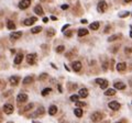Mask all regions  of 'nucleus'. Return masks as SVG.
Returning <instances> with one entry per match:
<instances>
[{
	"instance_id": "f257e3e1",
	"label": "nucleus",
	"mask_w": 132,
	"mask_h": 123,
	"mask_svg": "<svg viewBox=\"0 0 132 123\" xmlns=\"http://www.w3.org/2000/svg\"><path fill=\"white\" fill-rule=\"evenodd\" d=\"M95 81H96V83L98 84L99 87H100L101 89H106V88L108 87V85H109L108 80H106V79H102V78H97Z\"/></svg>"
},
{
	"instance_id": "f03ea898",
	"label": "nucleus",
	"mask_w": 132,
	"mask_h": 123,
	"mask_svg": "<svg viewBox=\"0 0 132 123\" xmlns=\"http://www.w3.org/2000/svg\"><path fill=\"white\" fill-rule=\"evenodd\" d=\"M107 8H108V5H107L106 1L101 0V1H99L98 2V6H97V10H98V12H105L106 10H107Z\"/></svg>"
},
{
	"instance_id": "7ed1b4c3",
	"label": "nucleus",
	"mask_w": 132,
	"mask_h": 123,
	"mask_svg": "<svg viewBox=\"0 0 132 123\" xmlns=\"http://www.w3.org/2000/svg\"><path fill=\"white\" fill-rule=\"evenodd\" d=\"M102 118H103V115L100 113V112H94L90 116V119H91L93 122H99V121H101V119Z\"/></svg>"
},
{
	"instance_id": "20e7f679",
	"label": "nucleus",
	"mask_w": 132,
	"mask_h": 123,
	"mask_svg": "<svg viewBox=\"0 0 132 123\" xmlns=\"http://www.w3.org/2000/svg\"><path fill=\"white\" fill-rule=\"evenodd\" d=\"M25 58H26L28 64L33 65L34 63H35V61H36V54H34V53H32V54H28Z\"/></svg>"
},
{
	"instance_id": "39448f33",
	"label": "nucleus",
	"mask_w": 132,
	"mask_h": 123,
	"mask_svg": "<svg viewBox=\"0 0 132 123\" xmlns=\"http://www.w3.org/2000/svg\"><path fill=\"white\" fill-rule=\"evenodd\" d=\"M13 110H15V108H13V106H12L11 103H6L5 106H3V112L7 114L13 113Z\"/></svg>"
},
{
	"instance_id": "423d86ee",
	"label": "nucleus",
	"mask_w": 132,
	"mask_h": 123,
	"mask_svg": "<svg viewBox=\"0 0 132 123\" xmlns=\"http://www.w3.org/2000/svg\"><path fill=\"white\" fill-rule=\"evenodd\" d=\"M31 5V0H22L19 2V8L21 10H24V9H28Z\"/></svg>"
},
{
	"instance_id": "0eeeda50",
	"label": "nucleus",
	"mask_w": 132,
	"mask_h": 123,
	"mask_svg": "<svg viewBox=\"0 0 132 123\" xmlns=\"http://www.w3.org/2000/svg\"><path fill=\"white\" fill-rule=\"evenodd\" d=\"M38 21V19H36L35 17H32V18H29V19H25L23 21V24L24 25H26V26H30V25H32V24H34L35 22Z\"/></svg>"
},
{
	"instance_id": "6e6552de",
	"label": "nucleus",
	"mask_w": 132,
	"mask_h": 123,
	"mask_svg": "<svg viewBox=\"0 0 132 123\" xmlns=\"http://www.w3.org/2000/svg\"><path fill=\"white\" fill-rule=\"evenodd\" d=\"M108 107L109 108H110L111 110H119L120 109V103H119V102H117V101H111V102H109L108 103Z\"/></svg>"
},
{
	"instance_id": "1a4fd4ad",
	"label": "nucleus",
	"mask_w": 132,
	"mask_h": 123,
	"mask_svg": "<svg viewBox=\"0 0 132 123\" xmlns=\"http://www.w3.org/2000/svg\"><path fill=\"white\" fill-rule=\"evenodd\" d=\"M17 101L19 102V103H23V102H26V101H28V95H25V93H20V95H18Z\"/></svg>"
},
{
	"instance_id": "9d476101",
	"label": "nucleus",
	"mask_w": 132,
	"mask_h": 123,
	"mask_svg": "<svg viewBox=\"0 0 132 123\" xmlns=\"http://www.w3.org/2000/svg\"><path fill=\"white\" fill-rule=\"evenodd\" d=\"M21 36H22V32H20V31H18V32H13V33L10 34V40L11 41H17V40H19Z\"/></svg>"
},
{
	"instance_id": "9b49d317",
	"label": "nucleus",
	"mask_w": 132,
	"mask_h": 123,
	"mask_svg": "<svg viewBox=\"0 0 132 123\" xmlns=\"http://www.w3.org/2000/svg\"><path fill=\"white\" fill-rule=\"evenodd\" d=\"M9 81H10V85L11 86H18V84H19V81H20V77H18V76H12V77H10Z\"/></svg>"
},
{
	"instance_id": "f8f14e48",
	"label": "nucleus",
	"mask_w": 132,
	"mask_h": 123,
	"mask_svg": "<svg viewBox=\"0 0 132 123\" xmlns=\"http://www.w3.org/2000/svg\"><path fill=\"white\" fill-rule=\"evenodd\" d=\"M72 67L74 69V71H79L82 69V63L80 62H74L72 64Z\"/></svg>"
},
{
	"instance_id": "ddd939ff",
	"label": "nucleus",
	"mask_w": 132,
	"mask_h": 123,
	"mask_svg": "<svg viewBox=\"0 0 132 123\" xmlns=\"http://www.w3.org/2000/svg\"><path fill=\"white\" fill-rule=\"evenodd\" d=\"M115 88L116 89H119V90H123L125 89V84H123L122 81H117V83H115Z\"/></svg>"
},
{
	"instance_id": "4468645a",
	"label": "nucleus",
	"mask_w": 132,
	"mask_h": 123,
	"mask_svg": "<svg viewBox=\"0 0 132 123\" xmlns=\"http://www.w3.org/2000/svg\"><path fill=\"white\" fill-rule=\"evenodd\" d=\"M22 59H23V54H22V53H19V54L16 56V58H15V64H16V65L21 64V63H22Z\"/></svg>"
},
{
	"instance_id": "2eb2a0df",
	"label": "nucleus",
	"mask_w": 132,
	"mask_h": 123,
	"mask_svg": "<svg viewBox=\"0 0 132 123\" xmlns=\"http://www.w3.org/2000/svg\"><path fill=\"white\" fill-rule=\"evenodd\" d=\"M44 112H45V110H44V108L43 107H40L38 110H36V112L35 113H33L31 116H39V115H43L44 114Z\"/></svg>"
},
{
	"instance_id": "dca6fc26",
	"label": "nucleus",
	"mask_w": 132,
	"mask_h": 123,
	"mask_svg": "<svg viewBox=\"0 0 132 123\" xmlns=\"http://www.w3.org/2000/svg\"><path fill=\"white\" fill-rule=\"evenodd\" d=\"M78 96L79 97H82V98H86L87 96H88V90H87L86 88H82L78 92Z\"/></svg>"
},
{
	"instance_id": "f3484780",
	"label": "nucleus",
	"mask_w": 132,
	"mask_h": 123,
	"mask_svg": "<svg viewBox=\"0 0 132 123\" xmlns=\"http://www.w3.org/2000/svg\"><path fill=\"white\" fill-rule=\"evenodd\" d=\"M127 68V64L125 63H118L117 64V70L118 71H124Z\"/></svg>"
},
{
	"instance_id": "a211bd4d",
	"label": "nucleus",
	"mask_w": 132,
	"mask_h": 123,
	"mask_svg": "<svg viewBox=\"0 0 132 123\" xmlns=\"http://www.w3.org/2000/svg\"><path fill=\"white\" fill-rule=\"evenodd\" d=\"M56 112H57V107L56 106H51L50 108H48V114L50 115H54V114H56Z\"/></svg>"
},
{
	"instance_id": "6ab92c4d",
	"label": "nucleus",
	"mask_w": 132,
	"mask_h": 123,
	"mask_svg": "<svg viewBox=\"0 0 132 123\" xmlns=\"http://www.w3.org/2000/svg\"><path fill=\"white\" fill-rule=\"evenodd\" d=\"M34 12H35L38 15H43L44 14V11H43V9H42L41 6H36V7L34 8Z\"/></svg>"
},
{
	"instance_id": "aec40b11",
	"label": "nucleus",
	"mask_w": 132,
	"mask_h": 123,
	"mask_svg": "<svg viewBox=\"0 0 132 123\" xmlns=\"http://www.w3.org/2000/svg\"><path fill=\"white\" fill-rule=\"evenodd\" d=\"M32 83H33V77H31V76L25 77V78L23 79V81H22L23 85H29V84H32Z\"/></svg>"
},
{
	"instance_id": "412c9836",
	"label": "nucleus",
	"mask_w": 132,
	"mask_h": 123,
	"mask_svg": "<svg viewBox=\"0 0 132 123\" xmlns=\"http://www.w3.org/2000/svg\"><path fill=\"white\" fill-rule=\"evenodd\" d=\"M74 113L77 118H82L83 116V110L80 109V108H76V109L74 110Z\"/></svg>"
},
{
	"instance_id": "4be33fe9",
	"label": "nucleus",
	"mask_w": 132,
	"mask_h": 123,
	"mask_svg": "<svg viewBox=\"0 0 132 123\" xmlns=\"http://www.w3.org/2000/svg\"><path fill=\"white\" fill-rule=\"evenodd\" d=\"M88 34V30L87 29H79L78 30V36H85Z\"/></svg>"
},
{
	"instance_id": "5701e85b",
	"label": "nucleus",
	"mask_w": 132,
	"mask_h": 123,
	"mask_svg": "<svg viewBox=\"0 0 132 123\" xmlns=\"http://www.w3.org/2000/svg\"><path fill=\"white\" fill-rule=\"evenodd\" d=\"M7 28L9 29V30H15L16 29V24L13 21H11V20H9V21L7 22Z\"/></svg>"
},
{
	"instance_id": "b1692460",
	"label": "nucleus",
	"mask_w": 132,
	"mask_h": 123,
	"mask_svg": "<svg viewBox=\"0 0 132 123\" xmlns=\"http://www.w3.org/2000/svg\"><path fill=\"white\" fill-rule=\"evenodd\" d=\"M41 31H42V28H41V26H35V28H32V29H31V33L38 34V33H40Z\"/></svg>"
},
{
	"instance_id": "393cba45",
	"label": "nucleus",
	"mask_w": 132,
	"mask_h": 123,
	"mask_svg": "<svg viewBox=\"0 0 132 123\" xmlns=\"http://www.w3.org/2000/svg\"><path fill=\"white\" fill-rule=\"evenodd\" d=\"M99 25H100V24H99V22H93V23L90 24V25H89V28L91 29V30H98L99 29Z\"/></svg>"
},
{
	"instance_id": "a878e982",
	"label": "nucleus",
	"mask_w": 132,
	"mask_h": 123,
	"mask_svg": "<svg viewBox=\"0 0 132 123\" xmlns=\"http://www.w3.org/2000/svg\"><path fill=\"white\" fill-rule=\"evenodd\" d=\"M105 95L106 96H113V95H116V89H107L105 91Z\"/></svg>"
},
{
	"instance_id": "bb28decb",
	"label": "nucleus",
	"mask_w": 132,
	"mask_h": 123,
	"mask_svg": "<svg viewBox=\"0 0 132 123\" xmlns=\"http://www.w3.org/2000/svg\"><path fill=\"white\" fill-rule=\"evenodd\" d=\"M51 91H52V89H51V88H45V89H43V90H42L41 95L43 96V97H45V96H47Z\"/></svg>"
},
{
	"instance_id": "cd10ccee",
	"label": "nucleus",
	"mask_w": 132,
	"mask_h": 123,
	"mask_svg": "<svg viewBox=\"0 0 132 123\" xmlns=\"http://www.w3.org/2000/svg\"><path fill=\"white\" fill-rule=\"evenodd\" d=\"M120 34H116V35H112V36H110V38H108V42H113V41H116L117 38H120Z\"/></svg>"
},
{
	"instance_id": "c85d7f7f",
	"label": "nucleus",
	"mask_w": 132,
	"mask_h": 123,
	"mask_svg": "<svg viewBox=\"0 0 132 123\" xmlns=\"http://www.w3.org/2000/svg\"><path fill=\"white\" fill-rule=\"evenodd\" d=\"M33 107H34V104H33V103H29V104H28V106H26L25 108H24V109H23V111H24V112H26V111H30V110H31L32 108H33Z\"/></svg>"
},
{
	"instance_id": "c756f323",
	"label": "nucleus",
	"mask_w": 132,
	"mask_h": 123,
	"mask_svg": "<svg viewBox=\"0 0 132 123\" xmlns=\"http://www.w3.org/2000/svg\"><path fill=\"white\" fill-rule=\"evenodd\" d=\"M64 51H65L64 45H60V46H57V47H56V52H57V53H63Z\"/></svg>"
},
{
	"instance_id": "7c9ffc66",
	"label": "nucleus",
	"mask_w": 132,
	"mask_h": 123,
	"mask_svg": "<svg viewBox=\"0 0 132 123\" xmlns=\"http://www.w3.org/2000/svg\"><path fill=\"white\" fill-rule=\"evenodd\" d=\"M128 15H130V12L129 11H124V12H121V13H119V17H120V18H125V17H128Z\"/></svg>"
},
{
	"instance_id": "2f4dec72",
	"label": "nucleus",
	"mask_w": 132,
	"mask_h": 123,
	"mask_svg": "<svg viewBox=\"0 0 132 123\" xmlns=\"http://www.w3.org/2000/svg\"><path fill=\"white\" fill-rule=\"evenodd\" d=\"M74 56H75V52H74V51H72V52H70V53L66 54V57H67L68 59H72Z\"/></svg>"
},
{
	"instance_id": "473e14b6",
	"label": "nucleus",
	"mask_w": 132,
	"mask_h": 123,
	"mask_svg": "<svg viewBox=\"0 0 132 123\" xmlns=\"http://www.w3.org/2000/svg\"><path fill=\"white\" fill-rule=\"evenodd\" d=\"M78 99H79V96H78V95H73V96H70V100H72V101H74V102L78 101Z\"/></svg>"
},
{
	"instance_id": "72a5a7b5",
	"label": "nucleus",
	"mask_w": 132,
	"mask_h": 123,
	"mask_svg": "<svg viewBox=\"0 0 132 123\" xmlns=\"http://www.w3.org/2000/svg\"><path fill=\"white\" fill-rule=\"evenodd\" d=\"M55 34V31H54V29H48L47 30V35L48 36H53Z\"/></svg>"
},
{
	"instance_id": "f704fd0d",
	"label": "nucleus",
	"mask_w": 132,
	"mask_h": 123,
	"mask_svg": "<svg viewBox=\"0 0 132 123\" xmlns=\"http://www.w3.org/2000/svg\"><path fill=\"white\" fill-rule=\"evenodd\" d=\"M75 104H76V106L78 107V108H80V107H85V106H86V103H85V102H83V101H76V102H75Z\"/></svg>"
},
{
	"instance_id": "c9c22d12",
	"label": "nucleus",
	"mask_w": 132,
	"mask_h": 123,
	"mask_svg": "<svg viewBox=\"0 0 132 123\" xmlns=\"http://www.w3.org/2000/svg\"><path fill=\"white\" fill-rule=\"evenodd\" d=\"M48 77L47 74H42V75H40V77H39V79L40 80H44V79H46Z\"/></svg>"
},
{
	"instance_id": "e433bc0d",
	"label": "nucleus",
	"mask_w": 132,
	"mask_h": 123,
	"mask_svg": "<svg viewBox=\"0 0 132 123\" xmlns=\"http://www.w3.org/2000/svg\"><path fill=\"white\" fill-rule=\"evenodd\" d=\"M73 34V31H67L66 33H65V36H67V38H70Z\"/></svg>"
},
{
	"instance_id": "4c0bfd02",
	"label": "nucleus",
	"mask_w": 132,
	"mask_h": 123,
	"mask_svg": "<svg viewBox=\"0 0 132 123\" xmlns=\"http://www.w3.org/2000/svg\"><path fill=\"white\" fill-rule=\"evenodd\" d=\"M131 52H132V48H130V47H125V53H127V54H128V53L130 54Z\"/></svg>"
},
{
	"instance_id": "58836bf2",
	"label": "nucleus",
	"mask_w": 132,
	"mask_h": 123,
	"mask_svg": "<svg viewBox=\"0 0 132 123\" xmlns=\"http://www.w3.org/2000/svg\"><path fill=\"white\" fill-rule=\"evenodd\" d=\"M3 86H6V83L3 80H1V79H0V88L3 87Z\"/></svg>"
},
{
	"instance_id": "ea45409f",
	"label": "nucleus",
	"mask_w": 132,
	"mask_h": 123,
	"mask_svg": "<svg viewBox=\"0 0 132 123\" xmlns=\"http://www.w3.org/2000/svg\"><path fill=\"white\" fill-rule=\"evenodd\" d=\"M62 9H63V10L68 9V5H63V6H62Z\"/></svg>"
},
{
	"instance_id": "a19ab883",
	"label": "nucleus",
	"mask_w": 132,
	"mask_h": 123,
	"mask_svg": "<svg viewBox=\"0 0 132 123\" xmlns=\"http://www.w3.org/2000/svg\"><path fill=\"white\" fill-rule=\"evenodd\" d=\"M107 68H108V64L105 63V64H103V70H107Z\"/></svg>"
},
{
	"instance_id": "79ce46f5",
	"label": "nucleus",
	"mask_w": 132,
	"mask_h": 123,
	"mask_svg": "<svg viewBox=\"0 0 132 123\" xmlns=\"http://www.w3.org/2000/svg\"><path fill=\"white\" fill-rule=\"evenodd\" d=\"M68 26H70V24H66V25H64V26H63V28H62V31H65V30H66V29L68 28Z\"/></svg>"
},
{
	"instance_id": "37998d69",
	"label": "nucleus",
	"mask_w": 132,
	"mask_h": 123,
	"mask_svg": "<svg viewBox=\"0 0 132 123\" xmlns=\"http://www.w3.org/2000/svg\"><path fill=\"white\" fill-rule=\"evenodd\" d=\"M48 21V19H47V18H44V19H43V22H44V23H46V22H47Z\"/></svg>"
},
{
	"instance_id": "c03bdc74",
	"label": "nucleus",
	"mask_w": 132,
	"mask_h": 123,
	"mask_svg": "<svg viewBox=\"0 0 132 123\" xmlns=\"http://www.w3.org/2000/svg\"><path fill=\"white\" fill-rule=\"evenodd\" d=\"M51 19H52V20H54V21H55V20H57V18H56V17H52V18H51Z\"/></svg>"
},
{
	"instance_id": "a18cd8bd",
	"label": "nucleus",
	"mask_w": 132,
	"mask_h": 123,
	"mask_svg": "<svg viewBox=\"0 0 132 123\" xmlns=\"http://www.w3.org/2000/svg\"><path fill=\"white\" fill-rule=\"evenodd\" d=\"M124 1H125V2H131L132 0H124Z\"/></svg>"
},
{
	"instance_id": "49530a36",
	"label": "nucleus",
	"mask_w": 132,
	"mask_h": 123,
	"mask_svg": "<svg viewBox=\"0 0 132 123\" xmlns=\"http://www.w3.org/2000/svg\"><path fill=\"white\" fill-rule=\"evenodd\" d=\"M1 121H2V118H1V116H0V122H1Z\"/></svg>"
},
{
	"instance_id": "de8ad7c7",
	"label": "nucleus",
	"mask_w": 132,
	"mask_h": 123,
	"mask_svg": "<svg viewBox=\"0 0 132 123\" xmlns=\"http://www.w3.org/2000/svg\"><path fill=\"white\" fill-rule=\"evenodd\" d=\"M33 123H40V122H36V121H33Z\"/></svg>"
},
{
	"instance_id": "09e8293b",
	"label": "nucleus",
	"mask_w": 132,
	"mask_h": 123,
	"mask_svg": "<svg viewBox=\"0 0 132 123\" xmlns=\"http://www.w3.org/2000/svg\"><path fill=\"white\" fill-rule=\"evenodd\" d=\"M118 123H122V122H118Z\"/></svg>"
},
{
	"instance_id": "8fccbe9b",
	"label": "nucleus",
	"mask_w": 132,
	"mask_h": 123,
	"mask_svg": "<svg viewBox=\"0 0 132 123\" xmlns=\"http://www.w3.org/2000/svg\"><path fill=\"white\" fill-rule=\"evenodd\" d=\"M9 123H13V122H9Z\"/></svg>"
}]
</instances>
